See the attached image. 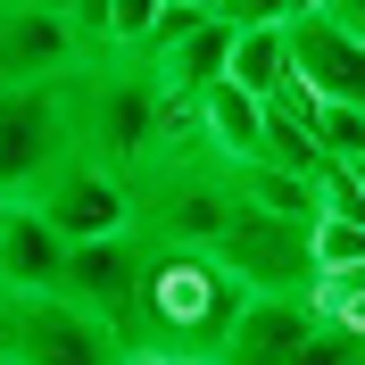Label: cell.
Here are the masks:
<instances>
[{"instance_id": "obj_4", "label": "cell", "mask_w": 365, "mask_h": 365, "mask_svg": "<svg viewBox=\"0 0 365 365\" xmlns=\"http://www.w3.org/2000/svg\"><path fill=\"white\" fill-rule=\"evenodd\" d=\"M216 257H225L250 299H316L324 266H316V225L299 216H266V207H241L225 232H216Z\"/></svg>"}, {"instance_id": "obj_19", "label": "cell", "mask_w": 365, "mask_h": 365, "mask_svg": "<svg viewBox=\"0 0 365 365\" xmlns=\"http://www.w3.org/2000/svg\"><path fill=\"white\" fill-rule=\"evenodd\" d=\"M324 17L341 25V34H357V42H365V0H324Z\"/></svg>"}, {"instance_id": "obj_14", "label": "cell", "mask_w": 365, "mask_h": 365, "mask_svg": "<svg viewBox=\"0 0 365 365\" xmlns=\"http://www.w3.org/2000/svg\"><path fill=\"white\" fill-rule=\"evenodd\" d=\"M225 83H241L250 100H282V91H299V75H291V25H232Z\"/></svg>"}, {"instance_id": "obj_11", "label": "cell", "mask_w": 365, "mask_h": 365, "mask_svg": "<svg viewBox=\"0 0 365 365\" xmlns=\"http://www.w3.org/2000/svg\"><path fill=\"white\" fill-rule=\"evenodd\" d=\"M316 324H324L316 299H250L241 324H232V341H225V365H291L316 341Z\"/></svg>"}, {"instance_id": "obj_20", "label": "cell", "mask_w": 365, "mask_h": 365, "mask_svg": "<svg viewBox=\"0 0 365 365\" xmlns=\"http://www.w3.org/2000/svg\"><path fill=\"white\" fill-rule=\"evenodd\" d=\"M116 365H166V357H158V349H125Z\"/></svg>"}, {"instance_id": "obj_21", "label": "cell", "mask_w": 365, "mask_h": 365, "mask_svg": "<svg viewBox=\"0 0 365 365\" xmlns=\"http://www.w3.org/2000/svg\"><path fill=\"white\" fill-rule=\"evenodd\" d=\"M0 357H17V349H9V299H0Z\"/></svg>"}, {"instance_id": "obj_10", "label": "cell", "mask_w": 365, "mask_h": 365, "mask_svg": "<svg viewBox=\"0 0 365 365\" xmlns=\"http://www.w3.org/2000/svg\"><path fill=\"white\" fill-rule=\"evenodd\" d=\"M67 274V232L34 200H0V299H42Z\"/></svg>"}, {"instance_id": "obj_16", "label": "cell", "mask_w": 365, "mask_h": 365, "mask_svg": "<svg viewBox=\"0 0 365 365\" xmlns=\"http://www.w3.org/2000/svg\"><path fill=\"white\" fill-rule=\"evenodd\" d=\"M316 266L324 274L365 266V225H349V216H316Z\"/></svg>"}, {"instance_id": "obj_23", "label": "cell", "mask_w": 365, "mask_h": 365, "mask_svg": "<svg viewBox=\"0 0 365 365\" xmlns=\"http://www.w3.org/2000/svg\"><path fill=\"white\" fill-rule=\"evenodd\" d=\"M166 365H225V357H166Z\"/></svg>"}, {"instance_id": "obj_9", "label": "cell", "mask_w": 365, "mask_h": 365, "mask_svg": "<svg viewBox=\"0 0 365 365\" xmlns=\"http://www.w3.org/2000/svg\"><path fill=\"white\" fill-rule=\"evenodd\" d=\"M291 75H299V91H307V100L365 108V42H357V34H341L324 9L291 17Z\"/></svg>"}, {"instance_id": "obj_22", "label": "cell", "mask_w": 365, "mask_h": 365, "mask_svg": "<svg viewBox=\"0 0 365 365\" xmlns=\"http://www.w3.org/2000/svg\"><path fill=\"white\" fill-rule=\"evenodd\" d=\"M34 9H50V17H67V9H75V0H34Z\"/></svg>"}, {"instance_id": "obj_5", "label": "cell", "mask_w": 365, "mask_h": 365, "mask_svg": "<svg viewBox=\"0 0 365 365\" xmlns=\"http://www.w3.org/2000/svg\"><path fill=\"white\" fill-rule=\"evenodd\" d=\"M141 274H150V241L141 232H108V241H75L67 274H58V299H75L83 316H100L125 341V324L141 307Z\"/></svg>"}, {"instance_id": "obj_2", "label": "cell", "mask_w": 365, "mask_h": 365, "mask_svg": "<svg viewBox=\"0 0 365 365\" xmlns=\"http://www.w3.org/2000/svg\"><path fill=\"white\" fill-rule=\"evenodd\" d=\"M67 125H75V150L133 182L141 166L166 150V133L182 125V108L166 100L158 67L141 50H91L83 67L67 75Z\"/></svg>"}, {"instance_id": "obj_18", "label": "cell", "mask_w": 365, "mask_h": 365, "mask_svg": "<svg viewBox=\"0 0 365 365\" xmlns=\"http://www.w3.org/2000/svg\"><path fill=\"white\" fill-rule=\"evenodd\" d=\"M225 25H291V0H225Z\"/></svg>"}, {"instance_id": "obj_17", "label": "cell", "mask_w": 365, "mask_h": 365, "mask_svg": "<svg viewBox=\"0 0 365 365\" xmlns=\"http://www.w3.org/2000/svg\"><path fill=\"white\" fill-rule=\"evenodd\" d=\"M291 365H365V324H332V316H324L316 341L299 349Z\"/></svg>"}, {"instance_id": "obj_12", "label": "cell", "mask_w": 365, "mask_h": 365, "mask_svg": "<svg viewBox=\"0 0 365 365\" xmlns=\"http://www.w3.org/2000/svg\"><path fill=\"white\" fill-rule=\"evenodd\" d=\"M150 67H158V83H166V100H175L182 116L200 108L207 91L225 83V67H232V25L225 17H207V25H191V34H175L166 50H141Z\"/></svg>"}, {"instance_id": "obj_24", "label": "cell", "mask_w": 365, "mask_h": 365, "mask_svg": "<svg viewBox=\"0 0 365 365\" xmlns=\"http://www.w3.org/2000/svg\"><path fill=\"white\" fill-rule=\"evenodd\" d=\"M307 9H324V0H291V17H307Z\"/></svg>"}, {"instance_id": "obj_7", "label": "cell", "mask_w": 365, "mask_h": 365, "mask_svg": "<svg viewBox=\"0 0 365 365\" xmlns=\"http://www.w3.org/2000/svg\"><path fill=\"white\" fill-rule=\"evenodd\" d=\"M34 207H42L58 232H67V250H75V241H108V232H133V182L116 175V166L83 158V150H75V158L58 166L42 191H34Z\"/></svg>"}, {"instance_id": "obj_6", "label": "cell", "mask_w": 365, "mask_h": 365, "mask_svg": "<svg viewBox=\"0 0 365 365\" xmlns=\"http://www.w3.org/2000/svg\"><path fill=\"white\" fill-rule=\"evenodd\" d=\"M9 349L25 365H116L125 341H116L100 316H83L75 299L42 291V299H9Z\"/></svg>"}, {"instance_id": "obj_15", "label": "cell", "mask_w": 365, "mask_h": 365, "mask_svg": "<svg viewBox=\"0 0 365 365\" xmlns=\"http://www.w3.org/2000/svg\"><path fill=\"white\" fill-rule=\"evenodd\" d=\"M316 141L332 166H365V108H332V100H316Z\"/></svg>"}, {"instance_id": "obj_13", "label": "cell", "mask_w": 365, "mask_h": 365, "mask_svg": "<svg viewBox=\"0 0 365 365\" xmlns=\"http://www.w3.org/2000/svg\"><path fill=\"white\" fill-rule=\"evenodd\" d=\"M191 133L216 150V158H232V166H250L257 150H266V100H250L241 83H216L191 108Z\"/></svg>"}, {"instance_id": "obj_1", "label": "cell", "mask_w": 365, "mask_h": 365, "mask_svg": "<svg viewBox=\"0 0 365 365\" xmlns=\"http://www.w3.org/2000/svg\"><path fill=\"white\" fill-rule=\"evenodd\" d=\"M241 307H250V282H241L216 250L150 241V274H141V307H133V324H125V349H158V357H225Z\"/></svg>"}, {"instance_id": "obj_3", "label": "cell", "mask_w": 365, "mask_h": 365, "mask_svg": "<svg viewBox=\"0 0 365 365\" xmlns=\"http://www.w3.org/2000/svg\"><path fill=\"white\" fill-rule=\"evenodd\" d=\"M67 158V83H0V200H34Z\"/></svg>"}, {"instance_id": "obj_25", "label": "cell", "mask_w": 365, "mask_h": 365, "mask_svg": "<svg viewBox=\"0 0 365 365\" xmlns=\"http://www.w3.org/2000/svg\"><path fill=\"white\" fill-rule=\"evenodd\" d=\"M0 365H25V357H0Z\"/></svg>"}, {"instance_id": "obj_8", "label": "cell", "mask_w": 365, "mask_h": 365, "mask_svg": "<svg viewBox=\"0 0 365 365\" xmlns=\"http://www.w3.org/2000/svg\"><path fill=\"white\" fill-rule=\"evenodd\" d=\"M91 50L75 42L67 17H50L34 0H0V83H67Z\"/></svg>"}]
</instances>
